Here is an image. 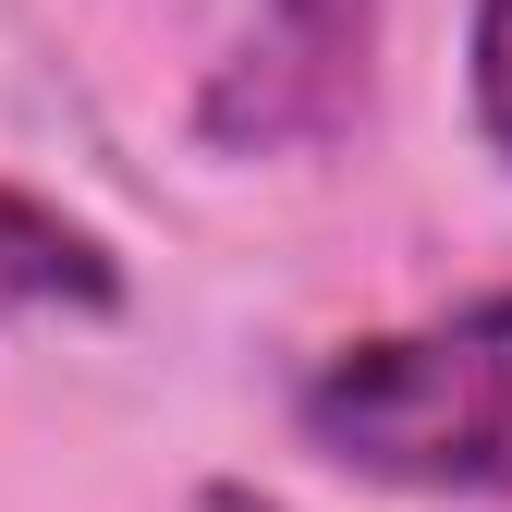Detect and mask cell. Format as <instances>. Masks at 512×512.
<instances>
[{"mask_svg":"<svg viewBox=\"0 0 512 512\" xmlns=\"http://www.w3.org/2000/svg\"><path fill=\"white\" fill-rule=\"evenodd\" d=\"M293 427L378 488H427V500L512 488V293L342 342L293 391Z\"/></svg>","mask_w":512,"mask_h":512,"instance_id":"6da1fadb","label":"cell"},{"mask_svg":"<svg viewBox=\"0 0 512 512\" xmlns=\"http://www.w3.org/2000/svg\"><path fill=\"white\" fill-rule=\"evenodd\" d=\"M366 25H378V0H256V25L232 37V61L196 98V135L232 159L330 135L366 86Z\"/></svg>","mask_w":512,"mask_h":512,"instance_id":"7a4b0ae2","label":"cell"},{"mask_svg":"<svg viewBox=\"0 0 512 512\" xmlns=\"http://www.w3.org/2000/svg\"><path fill=\"white\" fill-rule=\"evenodd\" d=\"M110 256L98 232L74 220H49L37 196H0V305H110Z\"/></svg>","mask_w":512,"mask_h":512,"instance_id":"3957f363","label":"cell"},{"mask_svg":"<svg viewBox=\"0 0 512 512\" xmlns=\"http://www.w3.org/2000/svg\"><path fill=\"white\" fill-rule=\"evenodd\" d=\"M464 74H476V122H488V147L512 159V0H476V49H464Z\"/></svg>","mask_w":512,"mask_h":512,"instance_id":"277c9868","label":"cell"},{"mask_svg":"<svg viewBox=\"0 0 512 512\" xmlns=\"http://www.w3.org/2000/svg\"><path fill=\"white\" fill-rule=\"evenodd\" d=\"M183 512H293V500H269V488H244V476H220V488H196Z\"/></svg>","mask_w":512,"mask_h":512,"instance_id":"5b68a950","label":"cell"}]
</instances>
